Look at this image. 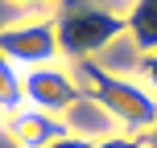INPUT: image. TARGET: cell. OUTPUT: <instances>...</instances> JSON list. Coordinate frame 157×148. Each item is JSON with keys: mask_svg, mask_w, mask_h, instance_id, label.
I'll list each match as a JSON object with an SVG mask.
<instances>
[{"mask_svg": "<svg viewBox=\"0 0 157 148\" xmlns=\"http://www.w3.org/2000/svg\"><path fill=\"white\" fill-rule=\"evenodd\" d=\"M0 54L13 58L21 70H37V66L62 62L54 21H13V25H4L0 29Z\"/></svg>", "mask_w": 157, "mask_h": 148, "instance_id": "obj_4", "label": "cell"}, {"mask_svg": "<svg viewBox=\"0 0 157 148\" xmlns=\"http://www.w3.org/2000/svg\"><path fill=\"white\" fill-rule=\"evenodd\" d=\"M62 124H66V132L71 136H83V140H103V136H116L120 128H116V119L108 115V111L99 107V103L91 99V95H83V99L75 103L71 111L62 115Z\"/></svg>", "mask_w": 157, "mask_h": 148, "instance_id": "obj_6", "label": "cell"}, {"mask_svg": "<svg viewBox=\"0 0 157 148\" xmlns=\"http://www.w3.org/2000/svg\"><path fill=\"white\" fill-rule=\"evenodd\" d=\"M50 148H91V140H83V136H62V140H54Z\"/></svg>", "mask_w": 157, "mask_h": 148, "instance_id": "obj_11", "label": "cell"}, {"mask_svg": "<svg viewBox=\"0 0 157 148\" xmlns=\"http://www.w3.org/2000/svg\"><path fill=\"white\" fill-rule=\"evenodd\" d=\"M141 144H145V148H157V119H153V128H149V132L141 136Z\"/></svg>", "mask_w": 157, "mask_h": 148, "instance_id": "obj_12", "label": "cell"}, {"mask_svg": "<svg viewBox=\"0 0 157 148\" xmlns=\"http://www.w3.org/2000/svg\"><path fill=\"white\" fill-rule=\"evenodd\" d=\"M75 70H78V78H83L87 95L116 119L120 132L145 136L153 128V119H157V95L141 82V78L108 70V66H99V62H78Z\"/></svg>", "mask_w": 157, "mask_h": 148, "instance_id": "obj_1", "label": "cell"}, {"mask_svg": "<svg viewBox=\"0 0 157 148\" xmlns=\"http://www.w3.org/2000/svg\"><path fill=\"white\" fill-rule=\"evenodd\" d=\"M13 4H21V8H41V4H54V0H13Z\"/></svg>", "mask_w": 157, "mask_h": 148, "instance_id": "obj_13", "label": "cell"}, {"mask_svg": "<svg viewBox=\"0 0 157 148\" xmlns=\"http://www.w3.org/2000/svg\"><path fill=\"white\" fill-rule=\"evenodd\" d=\"M124 33L136 45V54H153L157 49V0H132L124 13Z\"/></svg>", "mask_w": 157, "mask_h": 148, "instance_id": "obj_7", "label": "cell"}, {"mask_svg": "<svg viewBox=\"0 0 157 148\" xmlns=\"http://www.w3.org/2000/svg\"><path fill=\"white\" fill-rule=\"evenodd\" d=\"M91 148H145V144H141V136H132V132H116V136L95 140Z\"/></svg>", "mask_w": 157, "mask_h": 148, "instance_id": "obj_9", "label": "cell"}, {"mask_svg": "<svg viewBox=\"0 0 157 148\" xmlns=\"http://www.w3.org/2000/svg\"><path fill=\"white\" fill-rule=\"evenodd\" d=\"M136 74H141V82L157 95V49H153V54H145L141 62H136Z\"/></svg>", "mask_w": 157, "mask_h": 148, "instance_id": "obj_10", "label": "cell"}, {"mask_svg": "<svg viewBox=\"0 0 157 148\" xmlns=\"http://www.w3.org/2000/svg\"><path fill=\"white\" fill-rule=\"evenodd\" d=\"M83 95H87L83 78L66 62H50V66H37V70H25V107L50 111V115L62 119Z\"/></svg>", "mask_w": 157, "mask_h": 148, "instance_id": "obj_3", "label": "cell"}, {"mask_svg": "<svg viewBox=\"0 0 157 148\" xmlns=\"http://www.w3.org/2000/svg\"><path fill=\"white\" fill-rule=\"evenodd\" d=\"M4 132L13 136L17 148H50L54 140L71 136V132H66V124H62L58 115L37 111V107H21V111H13V115L4 119Z\"/></svg>", "mask_w": 157, "mask_h": 148, "instance_id": "obj_5", "label": "cell"}, {"mask_svg": "<svg viewBox=\"0 0 157 148\" xmlns=\"http://www.w3.org/2000/svg\"><path fill=\"white\" fill-rule=\"evenodd\" d=\"M25 107V70L13 62V58L0 54V111L13 115V111Z\"/></svg>", "mask_w": 157, "mask_h": 148, "instance_id": "obj_8", "label": "cell"}, {"mask_svg": "<svg viewBox=\"0 0 157 148\" xmlns=\"http://www.w3.org/2000/svg\"><path fill=\"white\" fill-rule=\"evenodd\" d=\"M58 49L71 62H95L112 41L124 33V13H112L108 4H66L54 21Z\"/></svg>", "mask_w": 157, "mask_h": 148, "instance_id": "obj_2", "label": "cell"}, {"mask_svg": "<svg viewBox=\"0 0 157 148\" xmlns=\"http://www.w3.org/2000/svg\"><path fill=\"white\" fill-rule=\"evenodd\" d=\"M4 119H8V115H4V111H0V128H4Z\"/></svg>", "mask_w": 157, "mask_h": 148, "instance_id": "obj_14", "label": "cell"}]
</instances>
